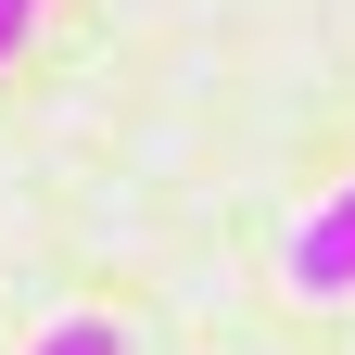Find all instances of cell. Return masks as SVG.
<instances>
[{"label": "cell", "mask_w": 355, "mask_h": 355, "mask_svg": "<svg viewBox=\"0 0 355 355\" xmlns=\"http://www.w3.org/2000/svg\"><path fill=\"white\" fill-rule=\"evenodd\" d=\"M292 292H318V304H330V292H355V178L292 229Z\"/></svg>", "instance_id": "obj_1"}, {"label": "cell", "mask_w": 355, "mask_h": 355, "mask_svg": "<svg viewBox=\"0 0 355 355\" xmlns=\"http://www.w3.org/2000/svg\"><path fill=\"white\" fill-rule=\"evenodd\" d=\"M26 355H114V318H51Z\"/></svg>", "instance_id": "obj_2"}, {"label": "cell", "mask_w": 355, "mask_h": 355, "mask_svg": "<svg viewBox=\"0 0 355 355\" xmlns=\"http://www.w3.org/2000/svg\"><path fill=\"white\" fill-rule=\"evenodd\" d=\"M26 26H38V0H0V64L26 51Z\"/></svg>", "instance_id": "obj_3"}]
</instances>
